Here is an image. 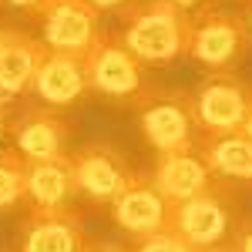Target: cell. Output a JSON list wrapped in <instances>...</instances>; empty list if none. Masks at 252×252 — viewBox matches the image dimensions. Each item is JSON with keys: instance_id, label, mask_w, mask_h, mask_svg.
Here are the masks:
<instances>
[{"instance_id": "1", "label": "cell", "mask_w": 252, "mask_h": 252, "mask_svg": "<svg viewBox=\"0 0 252 252\" xmlns=\"http://www.w3.org/2000/svg\"><path fill=\"white\" fill-rule=\"evenodd\" d=\"M189 31H192V17H185V10L172 7L168 0H148L128 10L125 31L118 37L138 61L165 64L182 51H189Z\"/></svg>"}, {"instance_id": "2", "label": "cell", "mask_w": 252, "mask_h": 252, "mask_svg": "<svg viewBox=\"0 0 252 252\" xmlns=\"http://www.w3.org/2000/svg\"><path fill=\"white\" fill-rule=\"evenodd\" d=\"M235 229V195L229 185L212 182L205 192L172 209V232H178L195 252L225 246Z\"/></svg>"}, {"instance_id": "3", "label": "cell", "mask_w": 252, "mask_h": 252, "mask_svg": "<svg viewBox=\"0 0 252 252\" xmlns=\"http://www.w3.org/2000/svg\"><path fill=\"white\" fill-rule=\"evenodd\" d=\"M67 158H71V168H74L78 195L91 198L97 205H111L138 175V172H131L125 155L115 145H108V141L81 145L78 152H67Z\"/></svg>"}, {"instance_id": "4", "label": "cell", "mask_w": 252, "mask_h": 252, "mask_svg": "<svg viewBox=\"0 0 252 252\" xmlns=\"http://www.w3.org/2000/svg\"><path fill=\"white\" fill-rule=\"evenodd\" d=\"M84 74L88 88L101 97L125 101L141 94V61L115 34H97V40L84 51Z\"/></svg>"}, {"instance_id": "5", "label": "cell", "mask_w": 252, "mask_h": 252, "mask_svg": "<svg viewBox=\"0 0 252 252\" xmlns=\"http://www.w3.org/2000/svg\"><path fill=\"white\" fill-rule=\"evenodd\" d=\"M10 152H17L24 161H47V158L67 155L71 145V128L67 121L44 104H31L20 115L10 118Z\"/></svg>"}, {"instance_id": "6", "label": "cell", "mask_w": 252, "mask_h": 252, "mask_svg": "<svg viewBox=\"0 0 252 252\" xmlns=\"http://www.w3.org/2000/svg\"><path fill=\"white\" fill-rule=\"evenodd\" d=\"M252 94L232 78V74H212L198 84L192 101L195 121L205 128V135H229L239 131L249 115Z\"/></svg>"}, {"instance_id": "7", "label": "cell", "mask_w": 252, "mask_h": 252, "mask_svg": "<svg viewBox=\"0 0 252 252\" xmlns=\"http://www.w3.org/2000/svg\"><path fill=\"white\" fill-rule=\"evenodd\" d=\"M44 47L64 54H84L97 40V10L88 0H44L37 10Z\"/></svg>"}, {"instance_id": "8", "label": "cell", "mask_w": 252, "mask_h": 252, "mask_svg": "<svg viewBox=\"0 0 252 252\" xmlns=\"http://www.w3.org/2000/svg\"><path fill=\"white\" fill-rule=\"evenodd\" d=\"M141 135L158 155L192 152L195 145V115L178 94H158L141 104Z\"/></svg>"}, {"instance_id": "9", "label": "cell", "mask_w": 252, "mask_h": 252, "mask_svg": "<svg viewBox=\"0 0 252 252\" xmlns=\"http://www.w3.org/2000/svg\"><path fill=\"white\" fill-rule=\"evenodd\" d=\"M84 225L74 209L31 205L17 229V252H84Z\"/></svg>"}, {"instance_id": "10", "label": "cell", "mask_w": 252, "mask_h": 252, "mask_svg": "<svg viewBox=\"0 0 252 252\" xmlns=\"http://www.w3.org/2000/svg\"><path fill=\"white\" fill-rule=\"evenodd\" d=\"M172 202L152 185L148 175H135V182L111 202V219L131 239H145L172 229Z\"/></svg>"}, {"instance_id": "11", "label": "cell", "mask_w": 252, "mask_h": 252, "mask_svg": "<svg viewBox=\"0 0 252 252\" xmlns=\"http://www.w3.org/2000/svg\"><path fill=\"white\" fill-rule=\"evenodd\" d=\"M246 51V31L242 24L229 14H205V17H192V31H189V54L205 67H229L242 58Z\"/></svg>"}, {"instance_id": "12", "label": "cell", "mask_w": 252, "mask_h": 252, "mask_svg": "<svg viewBox=\"0 0 252 252\" xmlns=\"http://www.w3.org/2000/svg\"><path fill=\"white\" fill-rule=\"evenodd\" d=\"M44 54H47L44 40L31 37L27 31L3 27V34H0V101L24 94L34 84V74H37Z\"/></svg>"}, {"instance_id": "13", "label": "cell", "mask_w": 252, "mask_h": 252, "mask_svg": "<svg viewBox=\"0 0 252 252\" xmlns=\"http://www.w3.org/2000/svg\"><path fill=\"white\" fill-rule=\"evenodd\" d=\"M152 185L165 195L172 205H182L195 198L198 192H205L215 182V175L209 172L205 158L198 152H178V155H158L155 168L148 172Z\"/></svg>"}, {"instance_id": "14", "label": "cell", "mask_w": 252, "mask_h": 252, "mask_svg": "<svg viewBox=\"0 0 252 252\" xmlns=\"http://www.w3.org/2000/svg\"><path fill=\"white\" fill-rule=\"evenodd\" d=\"M34 94L44 104H71L88 91V74H84V54H64V51H47L34 74Z\"/></svg>"}, {"instance_id": "15", "label": "cell", "mask_w": 252, "mask_h": 252, "mask_svg": "<svg viewBox=\"0 0 252 252\" xmlns=\"http://www.w3.org/2000/svg\"><path fill=\"white\" fill-rule=\"evenodd\" d=\"M24 189L27 202L37 209H71L78 185L71 158H47V161H24Z\"/></svg>"}, {"instance_id": "16", "label": "cell", "mask_w": 252, "mask_h": 252, "mask_svg": "<svg viewBox=\"0 0 252 252\" xmlns=\"http://www.w3.org/2000/svg\"><path fill=\"white\" fill-rule=\"evenodd\" d=\"M209 172L215 178H229V182H252V141L242 131L229 135H205L202 152Z\"/></svg>"}, {"instance_id": "17", "label": "cell", "mask_w": 252, "mask_h": 252, "mask_svg": "<svg viewBox=\"0 0 252 252\" xmlns=\"http://www.w3.org/2000/svg\"><path fill=\"white\" fill-rule=\"evenodd\" d=\"M27 202L24 189V158L10 148L0 152V212H10Z\"/></svg>"}, {"instance_id": "18", "label": "cell", "mask_w": 252, "mask_h": 252, "mask_svg": "<svg viewBox=\"0 0 252 252\" xmlns=\"http://www.w3.org/2000/svg\"><path fill=\"white\" fill-rule=\"evenodd\" d=\"M131 252H195L185 239L172 229L165 232H155V235H145V239H135V249Z\"/></svg>"}, {"instance_id": "19", "label": "cell", "mask_w": 252, "mask_h": 252, "mask_svg": "<svg viewBox=\"0 0 252 252\" xmlns=\"http://www.w3.org/2000/svg\"><path fill=\"white\" fill-rule=\"evenodd\" d=\"M235 252H252V219L239 225V232H235Z\"/></svg>"}, {"instance_id": "20", "label": "cell", "mask_w": 252, "mask_h": 252, "mask_svg": "<svg viewBox=\"0 0 252 252\" xmlns=\"http://www.w3.org/2000/svg\"><path fill=\"white\" fill-rule=\"evenodd\" d=\"M84 252H125L121 246H111V242H88Z\"/></svg>"}, {"instance_id": "21", "label": "cell", "mask_w": 252, "mask_h": 252, "mask_svg": "<svg viewBox=\"0 0 252 252\" xmlns=\"http://www.w3.org/2000/svg\"><path fill=\"white\" fill-rule=\"evenodd\" d=\"M94 10H115V7H121V3H128V0H88Z\"/></svg>"}, {"instance_id": "22", "label": "cell", "mask_w": 252, "mask_h": 252, "mask_svg": "<svg viewBox=\"0 0 252 252\" xmlns=\"http://www.w3.org/2000/svg\"><path fill=\"white\" fill-rule=\"evenodd\" d=\"M7 3H14V7H20V10H34V14L44 7V0H7Z\"/></svg>"}, {"instance_id": "23", "label": "cell", "mask_w": 252, "mask_h": 252, "mask_svg": "<svg viewBox=\"0 0 252 252\" xmlns=\"http://www.w3.org/2000/svg\"><path fill=\"white\" fill-rule=\"evenodd\" d=\"M239 131L252 141V104H249V115H246V121H242V128H239Z\"/></svg>"}, {"instance_id": "24", "label": "cell", "mask_w": 252, "mask_h": 252, "mask_svg": "<svg viewBox=\"0 0 252 252\" xmlns=\"http://www.w3.org/2000/svg\"><path fill=\"white\" fill-rule=\"evenodd\" d=\"M172 7H178V10H189V7H195V3H202V0H168Z\"/></svg>"}, {"instance_id": "25", "label": "cell", "mask_w": 252, "mask_h": 252, "mask_svg": "<svg viewBox=\"0 0 252 252\" xmlns=\"http://www.w3.org/2000/svg\"><path fill=\"white\" fill-rule=\"evenodd\" d=\"M202 252H235V246H215V249H202Z\"/></svg>"}, {"instance_id": "26", "label": "cell", "mask_w": 252, "mask_h": 252, "mask_svg": "<svg viewBox=\"0 0 252 252\" xmlns=\"http://www.w3.org/2000/svg\"><path fill=\"white\" fill-rule=\"evenodd\" d=\"M0 252H17V249H0Z\"/></svg>"}, {"instance_id": "27", "label": "cell", "mask_w": 252, "mask_h": 252, "mask_svg": "<svg viewBox=\"0 0 252 252\" xmlns=\"http://www.w3.org/2000/svg\"><path fill=\"white\" fill-rule=\"evenodd\" d=\"M249 24H252V14H249Z\"/></svg>"}, {"instance_id": "28", "label": "cell", "mask_w": 252, "mask_h": 252, "mask_svg": "<svg viewBox=\"0 0 252 252\" xmlns=\"http://www.w3.org/2000/svg\"><path fill=\"white\" fill-rule=\"evenodd\" d=\"M0 34H3V27H0Z\"/></svg>"}]
</instances>
